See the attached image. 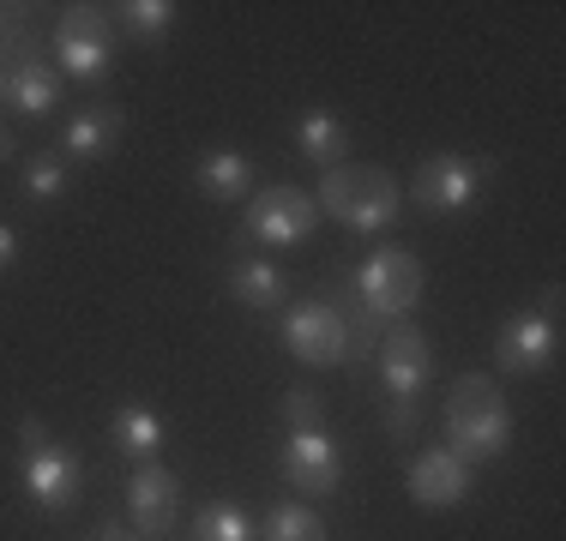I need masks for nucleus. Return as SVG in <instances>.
<instances>
[{"instance_id": "nucleus-1", "label": "nucleus", "mask_w": 566, "mask_h": 541, "mask_svg": "<svg viewBox=\"0 0 566 541\" xmlns=\"http://www.w3.org/2000/svg\"><path fill=\"white\" fill-rule=\"evenodd\" d=\"M314 205L332 211L344 229H356V235H380V229L398 223L403 193H398V181L380 169V162H338V169L319 174Z\"/></svg>"}, {"instance_id": "nucleus-2", "label": "nucleus", "mask_w": 566, "mask_h": 541, "mask_svg": "<svg viewBox=\"0 0 566 541\" xmlns=\"http://www.w3.org/2000/svg\"><path fill=\"white\" fill-rule=\"evenodd\" d=\"M506 445H512V410L501 385L482 373H464L447 397V452H458L464 464H489Z\"/></svg>"}, {"instance_id": "nucleus-3", "label": "nucleus", "mask_w": 566, "mask_h": 541, "mask_svg": "<svg viewBox=\"0 0 566 541\" xmlns=\"http://www.w3.org/2000/svg\"><path fill=\"white\" fill-rule=\"evenodd\" d=\"M19 476H24V494H31L36 511H73L78 494H85V457L73 452L66 439H55L36 415L19 422Z\"/></svg>"}, {"instance_id": "nucleus-4", "label": "nucleus", "mask_w": 566, "mask_h": 541, "mask_svg": "<svg viewBox=\"0 0 566 541\" xmlns=\"http://www.w3.org/2000/svg\"><path fill=\"white\" fill-rule=\"evenodd\" d=\"M555 356H560V283H548V289L536 295V307H518V314L501 325V337H494V368L512 373V379H531Z\"/></svg>"}, {"instance_id": "nucleus-5", "label": "nucleus", "mask_w": 566, "mask_h": 541, "mask_svg": "<svg viewBox=\"0 0 566 541\" xmlns=\"http://www.w3.org/2000/svg\"><path fill=\"white\" fill-rule=\"evenodd\" d=\"M0 49L12 54V61H7V73H0V97H7L12 108H19L24 120H49V115L61 108V73L49 66V54L36 49L31 24H19V19H12V31L0 36Z\"/></svg>"}, {"instance_id": "nucleus-6", "label": "nucleus", "mask_w": 566, "mask_h": 541, "mask_svg": "<svg viewBox=\"0 0 566 541\" xmlns=\"http://www.w3.org/2000/svg\"><path fill=\"white\" fill-rule=\"evenodd\" d=\"M356 301L374 319H410L422 301V259L410 247H374L356 270Z\"/></svg>"}, {"instance_id": "nucleus-7", "label": "nucleus", "mask_w": 566, "mask_h": 541, "mask_svg": "<svg viewBox=\"0 0 566 541\" xmlns=\"http://www.w3.org/2000/svg\"><path fill=\"white\" fill-rule=\"evenodd\" d=\"M55 61L78 85H97L115 66V19L103 7H61L55 19Z\"/></svg>"}, {"instance_id": "nucleus-8", "label": "nucleus", "mask_w": 566, "mask_h": 541, "mask_svg": "<svg viewBox=\"0 0 566 541\" xmlns=\"http://www.w3.org/2000/svg\"><path fill=\"white\" fill-rule=\"evenodd\" d=\"M319 229V205L314 193L302 187H260L248 199V216H241V235L235 241H253V247H295Z\"/></svg>"}, {"instance_id": "nucleus-9", "label": "nucleus", "mask_w": 566, "mask_h": 541, "mask_svg": "<svg viewBox=\"0 0 566 541\" xmlns=\"http://www.w3.org/2000/svg\"><path fill=\"white\" fill-rule=\"evenodd\" d=\"M489 187V169H476L464 151H428L410 174V199L422 205L428 216H458L470 211Z\"/></svg>"}, {"instance_id": "nucleus-10", "label": "nucleus", "mask_w": 566, "mask_h": 541, "mask_svg": "<svg viewBox=\"0 0 566 541\" xmlns=\"http://www.w3.org/2000/svg\"><path fill=\"white\" fill-rule=\"evenodd\" d=\"M374 373L386 385V403H416L434 379V343H428L422 325L398 319L392 331H380V349H374Z\"/></svg>"}, {"instance_id": "nucleus-11", "label": "nucleus", "mask_w": 566, "mask_h": 541, "mask_svg": "<svg viewBox=\"0 0 566 541\" xmlns=\"http://www.w3.org/2000/svg\"><path fill=\"white\" fill-rule=\"evenodd\" d=\"M277 464H283V481L295 487V494H338V481H344V452H338V439H332L326 427H295V433H283V452H277Z\"/></svg>"}, {"instance_id": "nucleus-12", "label": "nucleus", "mask_w": 566, "mask_h": 541, "mask_svg": "<svg viewBox=\"0 0 566 541\" xmlns=\"http://www.w3.org/2000/svg\"><path fill=\"white\" fill-rule=\"evenodd\" d=\"M283 349H290L295 361H307V368H344L349 361V331H344L338 307L332 301L290 307V319H283Z\"/></svg>"}, {"instance_id": "nucleus-13", "label": "nucleus", "mask_w": 566, "mask_h": 541, "mask_svg": "<svg viewBox=\"0 0 566 541\" xmlns=\"http://www.w3.org/2000/svg\"><path fill=\"white\" fill-rule=\"evenodd\" d=\"M127 518L139 535H169L175 518H181V481L164 464H133L127 481Z\"/></svg>"}, {"instance_id": "nucleus-14", "label": "nucleus", "mask_w": 566, "mask_h": 541, "mask_svg": "<svg viewBox=\"0 0 566 541\" xmlns=\"http://www.w3.org/2000/svg\"><path fill=\"white\" fill-rule=\"evenodd\" d=\"M403 481H410V499L422 511H452L470 494V464L458 452H447V445H428V452L410 457V476Z\"/></svg>"}, {"instance_id": "nucleus-15", "label": "nucleus", "mask_w": 566, "mask_h": 541, "mask_svg": "<svg viewBox=\"0 0 566 541\" xmlns=\"http://www.w3.org/2000/svg\"><path fill=\"white\" fill-rule=\"evenodd\" d=\"M120 132H127V115H120L115 103H85L78 115H66L61 162H103V157H115Z\"/></svg>"}, {"instance_id": "nucleus-16", "label": "nucleus", "mask_w": 566, "mask_h": 541, "mask_svg": "<svg viewBox=\"0 0 566 541\" xmlns=\"http://www.w3.org/2000/svg\"><path fill=\"white\" fill-rule=\"evenodd\" d=\"M193 187L211 205H241V199L253 193V157L235 151V145H211V151L193 162Z\"/></svg>"}, {"instance_id": "nucleus-17", "label": "nucleus", "mask_w": 566, "mask_h": 541, "mask_svg": "<svg viewBox=\"0 0 566 541\" xmlns=\"http://www.w3.org/2000/svg\"><path fill=\"white\" fill-rule=\"evenodd\" d=\"M109 445L127 464H157V452H164V415L145 410V403H120L109 415Z\"/></svg>"}, {"instance_id": "nucleus-18", "label": "nucleus", "mask_w": 566, "mask_h": 541, "mask_svg": "<svg viewBox=\"0 0 566 541\" xmlns=\"http://www.w3.org/2000/svg\"><path fill=\"white\" fill-rule=\"evenodd\" d=\"M295 151L307 162H319V169H338L349 157V127L338 115H326V108H307V115L295 120Z\"/></svg>"}, {"instance_id": "nucleus-19", "label": "nucleus", "mask_w": 566, "mask_h": 541, "mask_svg": "<svg viewBox=\"0 0 566 541\" xmlns=\"http://www.w3.org/2000/svg\"><path fill=\"white\" fill-rule=\"evenodd\" d=\"M229 295H235L241 307H253V314H272L283 295H290V277H283L272 259H241L229 270Z\"/></svg>"}, {"instance_id": "nucleus-20", "label": "nucleus", "mask_w": 566, "mask_h": 541, "mask_svg": "<svg viewBox=\"0 0 566 541\" xmlns=\"http://www.w3.org/2000/svg\"><path fill=\"white\" fill-rule=\"evenodd\" d=\"M193 541H260V523L235 499H206L193 511Z\"/></svg>"}, {"instance_id": "nucleus-21", "label": "nucleus", "mask_w": 566, "mask_h": 541, "mask_svg": "<svg viewBox=\"0 0 566 541\" xmlns=\"http://www.w3.org/2000/svg\"><path fill=\"white\" fill-rule=\"evenodd\" d=\"M115 12V24L133 36V43H164L169 36V24H175V0H120Z\"/></svg>"}, {"instance_id": "nucleus-22", "label": "nucleus", "mask_w": 566, "mask_h": 541, "mask_svg": "<svg viewBox=\"0 0 566 541\" xmlns=\"http://www.w3.org/2000/svg\"><path fill=\"white\" fill-rule=\"evenodd\" d=\"M260 541H326V523H319V511H307V506H272L265 511V523H260Z\"/></svg>"}, {"instance_id": "nucleus-23", "label": "nucleus", "mask_w": 566, "mask_h": 541, "mask_svg": "<svg viewBox=\"0 0 566 541\" xmlns=\"http://www.w3.org/2000/svg\"><path fill=\"white\" fill-rule=\"evenodd\" d=\"M24 199H31V205H61L66 199V162L61 157H24Z\"/></svg>"}, {"instance_id": "nucleus-24", "label": "nucleus", "mask_w": 566, "mask_h": 541, "mask_svg": "<svg viewBox=\"0 0 566 541\" xmlns=\"http://www.w3.org/2000/svg\"><path fill=\"white\" fill-rule=\"evenodd\" d=\"M277 410H283V427L290 433L295 427H326V403H319V391H307V385H290Z\"/></svg>"}, {"instance_id": "nucleus-25", "label": "nucleus", "mask_w": 566, "mask_h": 541, "mask_svg": "<svg viewBox=\"0 0 566 541\" xmlns=\"http://www.w3.org/2000/svg\"><path fill=\"white\" fill-rule=\"evenodd\" d=\"M386 427H392V439H410V433H416V403H392Z\"/></svg>"}, {"instance_id": "nucleus-26", "label": "nucleus", "mask_w": 566, "mask_h": 541, "mask_svg": "<svg viewBox=\"0 0 566 541\" xmlns=\"http://www.w3.org/2000/svg\"><path fill=\"white\" fill-rule=\"evenodd\" d=\"M12 259H19V235L0 223V270H12Z\"/></svg>"}, {"instance_id": "nucleus-27", "label": "nucleus", "mask_w": 566, "mask_h": 541, "mask_svg": "<svg viewBox=\"0 0 566 541\" xmlns=\"http://www.w3.org/2000/svg\"><path fill=\"white\" fill-rule=\"evenodd\" d=\"M91 541H145V535H139V530H120V523H103Z\"/></svg>"}, {"instance_id": "nucleus-28", "label": "nucleus", "mask_w": 566, "mask_h": 541, "mask_svg": "<svg viewBox=\"0 0 566 541\" xmlns=\"http://www.w3.org/2000/svg\"><path fill=\"white\" fill-rule=\"evenodd\" d=\"M12 151H19V139H12V127H0V162H7Z\"/></svg>"}, {"instance_id": "nucleus-29", "label": "nucleus", "mask_w": 566, "mask_h": 541, "mask_svg": "<svg viewBox=\"0 0 566 541\" xmlns=\"http://www.w3.org/2000/svg\"><path fill=\"white\" fill-rule=\"evenodd\" d=\"M7 31H12V12H7V7H0V36H7Z\"/></svg>"}]
</instances>
